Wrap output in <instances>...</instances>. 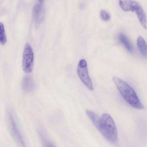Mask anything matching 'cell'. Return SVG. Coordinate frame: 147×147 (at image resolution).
Wrapping results in <instances>:
<instances>
[{"label":"cell","mask_w":147,"mask_h":147,"mask_svg":"<svg viewBox=\"0 0 147 147\" xmlns=\"http://www.w3.org/2000/svg\"><path fill=\"white\" fill-rule=\"evenodd\" d=\"M77 72L83 83L88 89L92 90L93 87L92 81L89 75L86 62L84 59H82L79 62Z\"/></svg>","instance_id":"3957f363"},{"label":"cell","mask_w":147,"mask_h":147,"mask_svg":"<svg viewBox=\"0 0 147 147\" xmlns=\"http://www.w3.org/2000/svg\"><path fill=\"white\" fill-rule=\"evenodd\" d=\"M98 115H96V117H95V118L93 119V120L92 121V122L93 121L94 119Z\"/></svg>","instance_id":"9a60e30c"},{"label":"cell","mask_w":147,"mask_h":147,"mask_svg":"<svg viewBox=\"0 0 147 147\" xmlns=\"http://www.w3.org/2000/svg\"><path fill=\"white\" fill-rule=\"evenodd\" d=\"M7 41L4 27L3 24L0 22V44L4 45Z\"/></svg>","instance_id":"8fae6325"},{"label":"cell","mask_w":147,"mask_h":147,"mask_svg":"<svg viewBox=\"0 0 147 147\" xmlns=\"http://www.w3.org/2000/svg\"><path fill=\"white\" fill-rule=\"evenodd\" d=\"M137 45L138 48L142 55L145 58L147 57L146 43L141 36H139L137 39Z\"/></svg>","instance_id":"9c48e42d"},{"label":"cell","mask_w":147,"mask_h":147,"mask_svg":"<svg viewBox=\"0 0 147 147\" xmlns=\"http://www.w3.org/2000/svg\"><path fill=\"white\" fill-rule=\"evenodd\" d=\"M112 80L121 95L129 104L137 109H144L134 90L128 84L116 77Z\"/></svg>","instance_id":"7a4b0ae2"},{"label":"cell","mask_w":147,"mask_h":147,"mask_svg":"<svg viewBox=\"0 0 147 147\" xmlns=\"http://www.w3.org/2000/svg\"><path fill=\"white\" fill-rule=\"evenodd\" d=\"M100 16L102 20L105 22L109 21L111 18L109 13L104 10H102L100 11Z\"/></svg>","instance_id":"4fadbf2b"},{"label":"cell","mask_w":147,"mask_h":147,"mask_svg":"<svg viewBox=\"0 0 147 147\" xmlns=\"http://www.w3.org/2000/svg\"><path fill=\"white\" fill-rule=\"evenodd\" d=\"M93 124L103 137L110 143L115 144L117 140V128L112 117L107 113L98 116Z\"/></svg>","instance_id":"6da1fadb"},{"label":"cell","mask_w":147,"mask_h":147,"mask_svg":"<svg viewBox=\"0 0 147 147\" xmlns=\"http://www.w3.org/2000/svg\"><path fill=\"white\" fill-rule=\"evenodd\" d=\"M39 134L40 136L41 140L45 146H54L48 139L44 133L42 132L39 131Z\"/></svg>","instance_id":"7c38bea8"},{"label":"cell","mask_w":147,"mask_h":147,"mask_svg":"<svg viewBox=\"0 0 147 147\" xmlns=\"http://www.w3.org/2000/svg\"><path fill=\"white\" fill-rule=\"evenodd\" d=\"M8 117L10 122L11 128L15 136L19 142L24 146L25 143L22 135L19 130L16 123L12 112L9 111L8 112Z\"/></svg>","instance_id":"5b68a950"},{"label":"cell","mask_w":147,"mask_h":147,"mask_svg":"<svg viewBox=\"0 0 147 147\" xmlns=\"http://www.w3.org/2000/svg\"><path fill=\"white\" fill-rule=\"evenodd\" d=\"M118 38L119 41L125 46L127 50L129 52H132L133 48L132 45L126 36L123 33H120L118 35Z\"/></svg>","instance_id":"30bf717a"},{"label":"cell","mask_w":147,"mask_h":147,"mask_svg":"<svg viewBox=\"0 0 147 147\" xmlns=\"http://www.w3.org/2000/svg\"><path fill=\"white\" fill-rule=\"evenodd\" d=\"M34 55L30 45L26 44L24 47L22 61V67L24 71L26 73L31 72L33 69Z\"/></svg>","instance_id":"277c9868"},{"label":"cell","mask_w":147,"mask_h":147,"mask_svg":"<svg viewBox=\"0 0 147 147\" xmlns=\"http://www.w3.org/2000/svg\"><path fill=\"white\" fill-rule=\"evenodd\" d=\"M35 85L32 78L30 76H25L22 82L23 89L26 92H31L34 89Z\"/></svg>","instance_id":"52a82bcc"},{"label":"cell","mask_w":147,"mask_h":147,"mask_svg":"<svg viewBox=\"0 0 147 147\" xmlns=\"http://www.w3.org/2000/svg\"><path fill=\"white\" fill-rule=\"evenodd\" d=\"M135 12L141 25L144 28L146 29L147 28L146 16L141 5L136 9Z\"/></svg>","instance_id":"ba28073f"},{"label":"cell","mask_w":147,"mask_h":147,"mask_svg":"<svg viewBox=\"0 0 147 147\" xmlns=\"http://www.w3.org/2000/svg\"><path fill=\"white\" fill-rule=\"evenodd\" d=\"M34 16L36 27H38L43 20L44 14V7L43 4L38 3L35 5L33 9Z\"/></svg>","instance_id":"8992f818"},{"label":"cell","mask_w":147,"mask_h":147,"mask_svg":"<svg viewBox=\"0 0 147 147\" xmlns=\"http://www.w3.org/2000/svg\"><path fill=\"white\" fill-rule=\"evenodd\" d=\"M40 2H42L44 0H38Z\"/></svg>","instance_id":"5bb4252c"}]
</instances>
